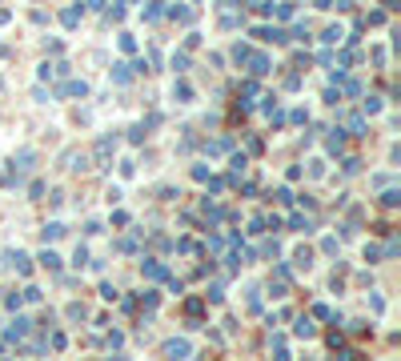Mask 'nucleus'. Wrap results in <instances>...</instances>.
I'll return each mask as SVG.
<instances>
[{"mask_svg": "<svg viewBox=\"0 0 401 361\" xmlns=\"http://www.w3.org/2000/svg\"><path fill=\"white\" fill-rule=\"evenodd\" d=\"M189 353H193V345L184 341V337H181V341H169V345H165V357H169V361H184Z\"/></svg>", "mask_w": 401, "mask_h": 361, "instance_id": "1", "label": "nucleus"}, {"mask_svg": "<svg viewBox=\"0 0 401 361\" xmlns=\"http://www.w3.org/2000/svg\"><path fill=\"white\" fill-rule=\"evenodd\" d=\"M145 277L161 281V277H169V273H165V265H161V261H145Z\"/></svg>", "mask_w": 401, "mask_h": 361, "instance_id": "2", "label": "nucleus"}, {"mask_svg": "<svg viewBox=\"0 0 401 361\" xmlns=\"http://www.w3.org/2000/svg\"><path fill=\"white\" fill-rule=\"evenodd\" d=\"M249 65H253V76L269 72V56H249Z\"/></svg>", "mask_w": 401, "mask_h": 361, "instance_id": "3", "label": "nucleus"}, {"mask_svg": "<svg viewBox=\"0 0 401 361\" xmlns=\"http://www.w3.org/2000/svg\"><path fill=\"white\" fill-rule=\"evenodd\" d=\"M28 325H33V321H24V317H16V325L8 329V337H24V333H28Z\"/></svg>", "mask_w": 401, "mask_h": 361, "instance_id": "4", "label": "nucleus"}, {"mask_svg": "<svg viewBox=\"0 0 401 361\" xmlns=\"http://www.w3.org/2000/svg\"><path fill=\"white\" fill-rule=\"evenodd\" d=\"M173 93H177L181 101H189V97H193V88H189V84H184V80H177V84H173Z\"/></svg>", "mask_w": 401, "mask_h": 361, "instance_id": "5", "label": "nucleus"}, {"mask_svg": "<svg viewBox=\"0 0 401 361\" xmlns=\"http://www.w3.org/2000/svg\"><path fill=\"white\" fill-rule=\"evenodd\" d=\"M297 333H301V337H313V321L301 317V321H297Z\"/></svg>", "mask_w": 401, "mask_h": 361, "instance_id": "6", "label": "nucleus"}, {"mask_svg": "<svg viewBox=\"0 0 401 361\" xmlns=\"http://www.w3.org/2000/svg\"><path fill=\"white\" fill-rule=\"evenodd\" d=\"M60 20H65V24H69V28H73V24H76V20H80V12H76V8H65V12H60Z\"/></svg>", "mask_w": 401, "mask_h": 361, "instance_id": "7", "label": "nucleus"}, {"mask_svg": "<svg viewBox=\"0 0 401 361\" xmlns=\"http://www.w3.org/2000/svg\"><path fill=\"white\" fill-rule=\"evenodd\" d=\"M65 93H69V97H84V84H80V80H73V84H65Z\"/></svg>", "mask_w": 401, "mask_h": 361, "instance_id": "8", "label": "nucleus"}, {"mask_svg": "<svg viewBox=\"0 0 401 361\" xmlns=\"http://www.w3.org/2000/svg\"><path fill=\"white\" fill-rule=\"evenodd\" d=\"M184 309H189V317L197 321V317H201V309H205V301H189V305H184Z\"/></svg>", "mask_w": 401, "mask_h": 361, "instance_id": "9", "label": "nucleus"}, {"mask_svg": "<svg viewBox=\"0 0 401 361\" xmlns=\"http://www.w3.org/2000/svg\"><path fill=\"white\" fill-rule=\"evenodd\" d=\"M349 133H357V137L365 133V120H361V116H349Z\"/></svg>", "mask_w": 401, "mask_h": 361, "instance_id": "10", "label": "nucleus"}, {"mask_svg": "<svg viewBox=\"0 0 401 361\" xmlns=\"http://www.w3.org/2000/svg\"><path fill=\"white\" fill-rule=\"evenodd\" d=\"M112 76L116 80H129V65H112Z\"/></svg>", "mask_w": 401, "mask_h": 361, "instance_id": "11", "label": "nucleus"}]
</instances>
